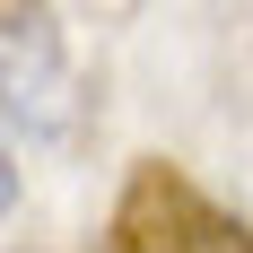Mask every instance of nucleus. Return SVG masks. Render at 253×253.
Segmentation results:
<instances>
[{"mask_svg":"<svg viewBox=\"0 0 253 253\" xmlns=\"http://www.w3.org/2000/svg\"><path fill=\"white\" fill-rule=\"evenodd\" d=\"M0 105H9L26 131H70V123H79V79H70V61H61V44H52L44 18L9 26V52H0Z\"/></svg>","mask_w":253,"mask_h":253,"instance_id":"obj_2","label":"nucleus"},{"mask_svg":"<svg viewBox=\"0 0 253 253\" xmlns=\"http://www.w3.org/2000/svg\"><path fill=\"white\" fill-rule=\"evenodd\" d=\"M18 210V149H9V131H0V218Z\"/></svg>","mask_w":253,"mask_h":253,"instance_id":"obj_3","label":"nucleus"},{"mask_svg":"<svg viewBox=\"0 0 253 253\" xmlns=\"http://www.w3.org/2000/svg\"><path fill=\"white\" fill-rule=\"evenodd\" d=\"M26 18H44V0H0V35H9V26H26Z\"/></svg>","mask_w":253,"mask_h":253,"instance_id":"obj_4","label":"nucleus"},{"mask_svg":"<svg viewBox=\"0 0 253 253\" xmlns=\"http://www.w3.org/2000/svg\"><path fill=\"white\" fill-rule=\"evenodd\" d=\"M114 253H253V227L218 210L183 166L140 157L114 201Z\"/></svg>","mask_w":253,"mask_h":253,"instance_id":"obj_1","label":"nucleus"},{"mask_svg":"<svg viewBox=\"0 0 253 253\" xmlns=\"http://www.w3.org/2000/svg\"><path fill=\"white\" fill-rule=\"evenodd\" d=\"M18 253H35V245H18Z\"/></svg>","mask_w":253,"mask_h":253,"instance_id":"obj_5","label":"nucleus"}]
</instances>
